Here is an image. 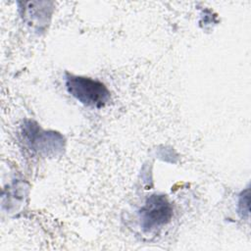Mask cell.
Returning <instances> with one entry per match:
<instances>
[{
	"label": "cell",
	"instance_id": "6da1fadb",
	"mask_svg": "<svg viewBox=\"0 0 251 251\" xmlns=\"http://www.w3.org/2000/svg\"><path fill=\"white\" fill-rule=\"evenodd\" d=\"M66 87L72 96L86 106L101 108L110 99V92L105 84L89 77L67 74Z\"/></svg>",
	"mask_w": 251,
	"mask_h": 251
},
{
	"label": "cell",
	"instance_id": "3957f363",
	"mask_svg": "<svg viewBox=\"0 0 251 251\" xmlns=\"http://www.w3.org/2000/svg\"><path fill=\"white\" fill-rule=\"evenodd\" d=\"M238 211L242 218L248 217L249 215V189L247 188L245 191H243L239 197L238 202Z\"/></svg>",
	"mask_w": 251,
	"mask_h": 251
},
{
	"label": "cell",
	"instance_id": "7a4b0ae2",
	"mask_svg": "<svg viewBox=\"0 0 251 251\" xmlns=\"http://www.w3.org/2000/svg\"><path fill=\"white\" fill-rule=\"evenodd\" d=\"M173 217V207L165 195H151L139 211L140 225L144 231L165 226Z\"/></svg>",
	"mask_w": 251,
	"mask_h": 251
}]
</instances>
